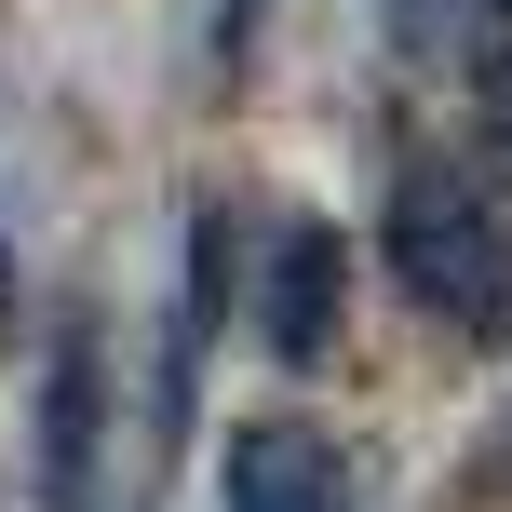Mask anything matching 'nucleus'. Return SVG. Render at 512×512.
Returning a JSON list of instances; mask_svg holds the SVG:
<instances>
[{"label":"nucleus","mask_w":512,"mask_h":512,"mask_svg":"<svg viewBox=\"0 0 512 512\" xmlns=\"http://www.w3.org/2000/svg\"><path fill=\"white\" fill-rule=\"evenodd\" d=\"M391 283L472 351H512V216L472 189V162L418 149L391 176Z\"/></svg>","instance_id":"nucleus-1"},{"label":"nucleus","mask_w":512,"mask_h":512,"mask_svg":"<svg viewBox=\"0 0 512 512\" xmlns=\"http://www.w3.org/2000/svg\"><path fill=\"white\" fill-rule=\"evenodd\" d=\"M337 297H351V243H337L324 216H283L270 270H256V351H270V364H324Z\"/></svg>","instance_id":"nucleus-2"},{"label":"nucleus","mask_w":512,"mask_h":512,"mask_svg":"<svg viewBox=\"0 0 512 512\" xmlns=\"http://www.w3.org/2000/svg\"><path fill=\"white\" fill-rule=\"evenodd\" d=\"M95 418H108L95 310H54V351H41V499L54 512H95Z\"/></svg>","instance_id":"nucleus-3"},{"label":"nucleus","mask_w":512,"mask_h":512,"mask_svg":"<svg viewBox=\"0 0 512 512\" xmlns=\"http://www.w3.org/2000/svg\"><path fill=\"white\" fill-rule=\"evenodd\" d=\"M230 512H351V459L324 418H243L230 432Z\"/></svg>","instance_id":"nucleus-4"},{"label":"nucleus","mask_w":512,"mask_h":512,"mask_svg":"<svg viewBox=\"0 0 512 512\" xmlns=\"http://www.w3.org/2000/svg\"><path fill=\"white\" fill-rule=\"evenodd\" d=\"M216 297H230V216H189V270H176V337H162V418H149L162 445H176V418H189V378H203V351H216Z\"/></svg>","instance_id":"nucleus-5"},{"label":"nucleus","mask_w":512,"mask_h":512,"mask_svg":"<svg viewBox=\"0 0 512 512\" xmlns=\"http://www.w3.org/2000/svg\"><path fill=\"white\" fill-rule=\"evenodd\" d=\"M418 68H499L512 54V0H391Z\"/></svg>","instance_id":"nucleus-6"},{"label":"nucleus","mask_w":512,"mask_h":512,"mask_svg":"<svg viewBox=\"0 0 512 512\" xmlns=\"http://www.w3.org/2000/svg\"><path fill=\"white\" fill-rule=\"evenodd\" d=\"M486 486L512 499V418H499V432H486Z\"/></svg>","instance_id":"nucleus-7"}]
</instances>
